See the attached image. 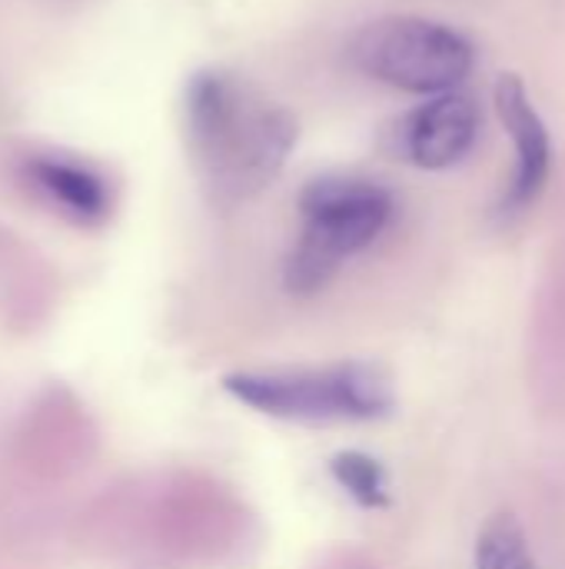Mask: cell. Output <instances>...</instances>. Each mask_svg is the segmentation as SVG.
Wrapping results in <instances>:
<instances>
[{
	"instance_id": "52a82bcc",
	"label": "cell",
	"mask_w": 565,
	"mask_h": 569,
	"mask_svg": "<svg viewBox=\"0 0 565 569\" xmlns=\"http://www.w3.org/2000/svg\"><path fill=\"white\" fill-rule=\"evenodd\" d=\"M23 170H27V180L73 220L97 223L107 217L110 190H107V180L93 173L90 167L63 160V157H30Z\"/></svg>"
},
{
	"instance_id": "9c48e42d",
	"label": "cell",
	"mask_w": 565,
	"mask_h": 569,
	"mask_svg": "<svg viewBox=\"0 0 565 569\" xmlns=\"http://www.w3.org/2000/svg\"><path fill=\"white\" fill-rule=\"evenodd\" d=\"M476 567L480 569H536L526 537L519 530V523L509 513H500L486 523V530L480 533V547H476Z\"/></svg>"
},
{
	"instance_id": "8992f818",
	"label": "cell",
	"mask_w": 565,
	"mask_h": 569,
	"mask_svg": "<svg viewBox=\"0 0 565 569\" xmlns=\"http://www.w3.org/2000/svg\"><path fill=\"white\" fill-rule=\"evenodd\" d=\"M493 100H496V113L513 140V150H516L513 180H509V190L503 200V210L516 213V210H526L546 187L549 170H553V140H549V130H546L539 110L529 100L526 83L516 73H503L496 80Z\"/></svg>"
},
{
	"instance_id": "5b68a950",
	"label": "cell",
	"mask_w": 565,
	"mask_h": 569,
	"mask_svg": "<svg viewBox=\"0 0 565 569\" xmlns=\"http://www.w3.org/2000/svg\"><path fill=\"white\" fill-rule=\"evenodd\" d=\"M480 107L450 90L400 117L390 130V153L420 170L456 167L480 137Z\"/></svg>"
},
{
	"instance_id": "6da1fadb",
	"label": "cell",
	"mask_w": 565,
	"mask_h": 569,
	"mask_svg": "<svg viewBox=\"0 0 565 569\" xmlns=\"http://www.w3.org/2000/svg\"><path fill=\"white\" fill-rule=\"evenodd\" d=\"M183 123L196 173L220 203H240L273 183L300 133L290 110L216 67L186 80Z\"/></svg>"
},
{
	"instance_id": "277c9868",
	"label": "cell",
	"mask_w": 565,
	"mask_h": 569,
	"mask_svg": "<svg viewBox=\"0 0 565 569\" xmlns=\"http://www.w3.org/2000/svg\"><path fill=\"white\" fill-rule=\"evenodd\" d=\"M350 53L363 73L406 93H450L473 70V43L453 27L423 17L366 23Z\"/></svg>"
},
{
	"instance_id": "ba28073f",
	"label": "cell",
	"mask_w": 565,
	"mask_h": 569,
	"mask_svg": "<svg viewBox=\"0 0 565 569\" xmlns=\"http://www.w3.org/2000/svg\"><path fill=\"white\" fill-rule=\"evenodd\" d=\"M330 473L360 507L383 510L390 503V483H386V470L380 467V460H373L360 450H343L333 457Z\"/></svg>"
},
{
	"instance_id": "3957f363",
	"label": "cell",
	"mask_w": 565,
	"mask_h": 569,
	"mask_svg": "<svg viewBox=\"0 0 565 569\" xmlns=\"http://www.w3.org/2000/svg\"><path fill=\"white\" fill-rule=\"evenodd\" d=\"M223 390L243 407L293 423H360L393 410V387L373 363H333L296 370H240Z\"/></svg>"
},
{
	"instance_id": "7a4b0ae2",
	"label": "cell",
	"mask_w": 565,
	"mask_h": 569,
	"mask_svg": "<svg viewBox=\"0 0 565 569\" xmlns=\"http://www.w3.org/2000/svg\"><path fill=\"white\" fill-rule=\"evenodd\" d=\"M303 230L293 243L283 283L296 297L323 290L343 260L366 250L393 217L386 187L363 177H316L300 193Z\"/></svg>"
}]
</instances>
